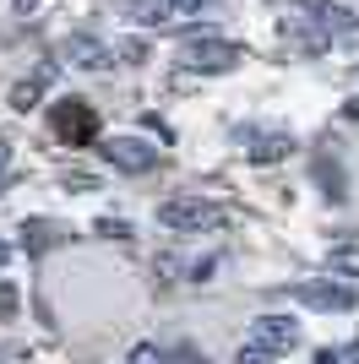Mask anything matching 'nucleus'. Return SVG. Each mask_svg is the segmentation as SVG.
Masks as SVG:
<instances>
[{"instance_id":"f257e3e1","label":"nucleus","mask_w":359,"mask_h":364,"mask_svg":"<svg viewBox=\"0 0 359 364\" xmlns=\"http://www.w3.org/2000/svg\"><path fill=\"white\" fill-rule=\"evenodd\" d=\"M158 223L180 228V234H202V228L224 223V207H218V201H202V196H169L164 207H158Z\"/></svg>"},{"instance_id":"f03ea898","label":"nucleus","mask_w":359,"mask_h":364,"mask_svg":"<svg viewBox=\"0 0 359 364\" xmlns=\"http://www.w3.org/2000/svg\"><path fill=\"white\" fill-rule=\"evenodd\" d=\"M98 152H104V164L120 168V174H147V168L158 164V147H147L142 136H109Z\"/></svg>"},{"instance_id":"7ed1b4c3","label":"nucleus","mask_w":359,"mask_h":364,"mask_svg":"<svg viewBox=\"0 0 359 364\" xmlns=\"http://www.w3.org/2000/svg\"><path fill=\"white\" fill-rule=\"evenodd\" d=\"M245 343H251V348H267V353H288V348H299V326L288 316H256Z\"/></svg>"},{"instance_id":"20e7f679","label":"nucleus","mask_w":359,"mask_h":364,"mask_svg":"<svg viewBox=\"0 0 359 364\" xmlns=\"http://www.w3.org/2000/svg\"><path fill=\"white\" fill-rule=\"evenodd\" d=\"M180 60L191 65V71H229L239 60V49L229 38H191V44L180 49Z\"/></svg>"},{"instance_id":"39448f33","label":"nucleus","mask_w":359,"mask_h":364,"mask_svg":"<svg viewBox=\"0 0 359 364\" xmlns=\"http://www.w3.org/2000/svg\"><path fill=\"white\" fill-rule=\"evenodd\" d=\"M294 294L299 304H311V310H354L359 304V294L348 289V283H327V277H321V283H294Z\"/></svg>"},{"instance_id":"423d86ee","label":"nucleus","mask_w":359,"mask_h":364,"mask_svg":"<svg viewBox=\"0 0 359 364\" xmlns=\"http://www.w3.org/2000/svg\"><path fill=\"white\" fill-rule=\"evenodd\" d=\"M55 76H60V65H55V60H44L38 71L28 76V82H16V87H11V109H16V114H28V109H38V98L49 92V82H55Z\"/></svg>"},{"instance_id":"0eeeda50","label":"nucleus","mask_w":359,"mask_h":364,"mask_svg":"<svg viewBox=\"0 0 359 364\" xmlns=\"http://www.w3.org/2000/svg\"><path fill=\"white\" fill-rule=\"evenodd\" d=\"M66 60L76 65V71H104V65H115V55H109V44H98V38H66V49H60Z\"/></svg>"},{"instance_id":"6e6552de","label":"nucleus","mask_w":359,"mask_h":364,"mask_svg":"<svg viewBox=\"0 0 359 364\" xmlns=\"http://www.w3.org/2000/svg\"><path fill=\"white\" fill-rule=\"evenodd\" d=\"M251 147H245V158L251 164H278V158H288L294 152V141L283 136V131H261V136H245Z\"/></svg>"},{"instance_id":"1a4fd4ad","label":"nucleus","mask_w":359,"mask_h":364,"mask_svg":"<svg viewBox=\"0 0 359 364\" xmlns=\"http://www.w3.org/2000/svg\"><path fill=\"white\" fill-rule=\"evenodd\" d=\"M327 272H332V277H359V245H354V240L327 250Z\"/></svg>"},{"instance_id":"9d476101","label":"nucleus","mask_w":359,"mask_h":364,"mask_svg":"<svg viewBox=\"0 0 359 364\" xmlns=\"http://www.w3.org/2000/svg\"><path fill=\"white\" fill-rule=\"evenodd\" d=\"M169 16H175V0H136V22L142 28H158Z\"/></svg>"},{"instance_id":"9b49d317","label":"nucleus","mask_w":359,"mask_h":364,"mask_svg":"<svg viewBox=\"0 0 359 364\" xmlns=\"http://www.w3.org/2000/svg\"><path fill=\"white\" fill-rule=\"evenodd\" d=\"M125 364H164V353L152 348V343H136V348L125 353Z\"/></svg>"},{"instance_id":"f8f14e48","label":"nucleus","mask_w":359,"mask_h":364,"mask_svg":"<svg viewBox=\"0 0 359 364\" xmlns=\"http://www.w3.org/2000/svg\"><path fill=\"white\" fill-rule=\"evenodd\" d=\"M234 364H278V353H267V348H251V343H245V348L234 353Z\"/></svg>"},{"instance_id":"ddd939ff","label":"nucleus","mask_w":359,"mask_h":364,"mask_svg":"<svg viewBox=\"0 0 359 364\" xmlns=\"http://www.w3.org/2000/svg\"><path fill=\"white\" fill-rule=\"evenodd\" d=\"M316 16H321L327 28H348V22H354V16H348L343 6H321V11H316Z\"/></svg>"},{"instance_id":"4468645a","label":"nucleus","mask_w":359,"mask_h":364,"mask_svg":"<svg viewBox=\"0 0 359 364\" xmlns=\"http://www.w3.org/2000/svg\"><path fill=\"white\" fill-rule=\"evenodd\" d=\"M16 316V283H0V321Z\"/></svg>"},{"instance_id":"2eb2a0df","label":"nucleus","mask_w":359,"mask_h":364,"mask_svg":"<svg viewBox=\"0 0 359 364\" xmlns=\"http://www.w3.org/2000/svg\"><path fill=\"white\" fill-rule=\"evenodd\" d=\"M98 234H104V240H125V234H131V223H120V218H104V223H98Z\"/></svg>"},{"instance_id":"dca6fc26","label":"nucleus","mask_w":359,"mask_h":364,"mask_svg":"<svg viewBox=\"0 0 359 364\" xmlns=\"http://www.w3.org/2000/svg\"><path fill=\"white\" fill-rule=\"evenodd\" d=\"M348 359V353H332V348H321V353H316V364H343Z\"/></svg>"},{"instance_id":"f3484780","label":"nucleus","mask_w":359,"mask_h":364,"mask_svg":"<svg viewBox=\"0 0 359 364\" xmlns=\"http://www.w3.org/2000/svg\"><path fill=\"white\" fill-rule=\"evenodd\" d=\"M207 0H175V11H202Z\"/></svg>"},{"instance_id":"a211bd4d","label":"nucleus","mask_w":359,"mask_h":364,"mask_svg":"<svg viewBox=\"0 0 359 364\" xmlns=\"http://www.w3.org/2000/svg\"><path fill=\"white\" fill-rule=\"evenodd\" d=\"M6 164H11V141L0 136V168H6Z\"/></svg>"},{"instance_id":"6ab92c4d","label":"nucleus","mask_w":359,"mask_h":364,"mask_svg":"<svg viewBox=\"0 0 359 364\" xmlns=\"http://www.w3.org/2000/svg\"><path fill=\"white\" fill-rule=\"evenodd\" d=\"M175 364H207V359H202V353H180Z\"/></svg>"},{"instance_id":"aec40b11","label":"nucleus","mask_w":359,"mask_h":364,"mask_svg":"<svg viewBox=\"0 0 359 364\" xmlns=\"http://www.w3.org/2000/svg\"><path fill=\"white\" fill-rule=\"evenodd\" d=\"M348 114H354V120H359V98H354V104H348Z\"/></svg>"},{"instance_id":"412c9836","label":"nucleus","mask_w":359,"mask_h":364,"mask_svg":"<svg viewBox=\"0 0 359 364\" xmlns=\"http://www.w3.org/2000/svg\"><path fill=\"white\" fill-rule=\"evenodd\" d=\"M6 256H11V250H6V245H0V267H6Z\"/></svg>"},{"instance_id":"4be33fe9","label":"nucleus","mask_w":359,"mask_h":364,"mask_svg":"<svg viewBox=\"0 0 359 364\" xmlns=\"http://www.w3.org/2000/svg\"><path fill=\"white\" fill-rule=\"evenodd\" d=\"M0 185H6V180H0Z\"/></svg>"}]
</instances>
